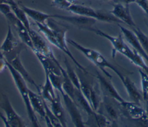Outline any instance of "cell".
Wrapping results in <instances>:
<instances>
[{"mask_svg": "<svg viewBox=\"0 0 148 127\" xmlns=\"http://www.w3.org/2000/svg\"><path fill=\"white\" fill-rule=\"evenodd\" d=\"M6 65L8 68L11 76L15 83V85L20 94L21 97L23 99L24 103L25 104L27 113L28 116V118L34 126H39V124L38 121V119L36 117L35 112L32 109L28 95V89L27 85V82L21 76V75L13 68V67L6 61Z\"/></svg>", "mask_w": 148, "mask_h": 127, "instance_id": "1", "label": "cell"}, {"mask_svg": "<svg viewBox=\"0 0 148 127\" xmlns=\"http://www.w3.org/2000/svg\"><path fill=\"white\" fill-rule=\"evenodd\" d=\"M87 30L93 32L97 35L108 40L112 44L114 51H117L121 54L129 59L132 63L133 62L138 53L128 46L124 42L121 34H120L117 36H113L98 29L94 28L92 27L89 28Z\"/></svg>", "mask_w": 148, "mask_h": 127, "instance_id": "2", "label": "cell"}, {"mask_svg": "<svg viewBox=\"0 0 148 127\" xmlns=\"http://www.w3.org/2000/svg\"><path fill=\"white\" fill-rule=\"evenodd\" d=\"M67 10L75 14L92 18L101 21L123 24L120 20L116 18L112 14L103 13L87 6L73 3L68 8Z\"/></svg>", "mask_w": 148, "mask_h": 127, "instance_id": "3", "label": "cell"}, {"mask_svg": "<svg viewBox=\"0 0 148 127\" xmlns=\"http://www.w3.org/2000/svg\"><path fill=\"white\" fill-rule=\"evenodd\" d=\"M51 18H49L46 21V24L47 25L52 29L56 39L57 40L58 46L57 48L60 49V50L62 51L68 57H69L71 60L73 61L74 64L83 73L87 74L88 73V72L86 70V69L82 65H80L76 59L73 57L71 53L70 52L67 46V43H66V39L65 37L66 29L65 28H61L58 25L56 24V23H54L53 21L51 20Z\"/></svg>", "mask_w": 148, "mask_h": 127, "instance_id": "4", "label": "cell"}, {"mask_svg": "<svg viewBox=\"0 0 148 127\" xmlns=\"http://www.w3.org/2000/svg\"><path fill=\"white\" fill-rule=\"evenodd\" d=\"M0 108L5 112V117L0 113V118L2 119L5 126L23 127L25 126L22 118L16 112L10 100L6 95L2 94V100L0 103Z\"/></svg>", "mask_w": 148, "mask_h": 127, "instance_id": "5", "label": "cell"}, {"mask_svg": "<svg viewBox=\"0 0 148 127\" xmlns=\"http://www.w3.org/2000/svg\"><path fill=\"white\" fill-rule=\"evenodd\" d=\"M5 17L7 19L8 24L14 27L22 42L32 50V44L31 38L28 29L15 16L12 12L6 14Z\"/></svg>", "mask_w": 148, "mask_h": 127, "instance_id": "6", "label": "cell"}, {"mask_svg": "<svg viewBox=\"0 0 148 127\" xmlns=\"http://www.w3.org/2000/svg\"><path fill=\"white\" fill-rule=\"evenodd\" d=\"M32 44V52L38 53L50 58L54 56L52 50L45 39L31 28L28 31Z\"/></svg>", "mask_w": 148, "mask_h": 127, "instance_id": "7", "label": "cell"}, {"mask_svg": "<svg viewBox=\"0 0 148 127\" xmlns=\"http://www.w3.org/2000/svg\"><path fill=\"white\" fill-rule=\"evenodd\" d=\"M53 18H58L64 21H65L68 23H69L77 27L78 28L82 29H88L89 28L92 27L93 25L95 23L96 20L80 15L76 16H64L60 14H53Z\"/></svg>", "mask_w": 148, "mask_h": 127, "instance_id": "8", "label": "cell"}, {"mask_svg": "<svg viewBox=\"0 0 148 127\" xmlns=\"http://www.w3.org/2000/svg\"><path fill=\"white\" fill-rule=\"evenodd\" d=\"M119 27L120 28L121 32L127 42L131 46L132 49L137 52L144 59H145L148 62V55L143 48L139 39L135 34V33L132 31L121 25L120 24H117Z\"/></svg>", "mask_w": 148, "mask_h": 127, "instance_id": "9", "label": "cell"}, {"mask_svg": "<svg viewBox=\"0 0 148 127\" xmlns=\"http://www.w3.org/2000/svg\"><path fill=\"white\" fill-rule=\"evenodd\" d=\"M61 95L62 96L65 105L74 125L75 126H84V122L83 121L82 115L76 103L64 92L61 94Z\"/></svg>", "mask_w": 148, "mask_h": 127, "instance_id": "10", "label": "cell"}, {"mask_svg": "<svg viewBox=\"0 0 148 127\" xmlns=\"http://www.w3.org/2000/svg\"><path fill=\"white\" fill-rule=\"evenodd\" d=\"M124 108L128 115L134 120H138L143 122H148V119L146 115L145 110L142 109L139 105L134 102L124 101L120 104Z\"/></svg>", "mask_w": 148, "mask_h": 127, "instance_id": "11", "label": "cell"}, {"mask_svg": "<svg viewBox=\"0 0 148 127\" xmlns=\"http://www.w3.org/2000/svg\"><path fill=\"white\" fill-rule=\"evenodd\" d=\"M110 13L120 20L123 24H127L131 28L136 26L131 15L129 6L115 4Z\"/></svg>", "mask_w": 148, "mask_h": 127, "instance_id": "12", "label": "cell"}, {"mask_svg": "<svg viewBox=\"0 0 148 127\" xmlns=\"http://www.w3.org/2000/svg\"><path fill=\"white\" fill-rule=\"evenodd\" d=\"M116 74L122 82L129 97L132 102L140 105V102L142 101V96L134 82L119 71Z\"/></svg>", "mask_w": 148, "mask_h": 127, "instance_id": "13", "label": "cell"}, {"mask_svg": "<svg viewBox=\"0 0 148 127\" xmlns=\"http://www.w3.org/2000/svg\"><path fill=\"white\" fill-rule=\"evenodd\" d=\"M8 62L9 64H10V65L13 67V68L21 75V76L24 79V80L27 83H28L34 86L35 88L37 89L38 94H39L40 86L37 85V84L35 82L32 77L29 75L27 70L25 69L20 59L19 54L16 55Z\"/></svg>", "mask_w": 148, "mask_h": 127, "instance_id": "14", "label": "cell"}, {"mask_svg": "<svg viewBox=\"0 0 148 127\" xmlns=\"http://www.w3.org/2000/svg\"><path fill=\"white\" fill-rule=\"evenodd\" d=\"M18 42L16 40L10 24H8V31L4 40L0 46V51L3 55H7L18 50Z\"/></svg>", "mask_w": 148, "mask_h": 127, "instance_id": "15", "label": "cell"}, {"mask_svg": "<svg viewBox=\"0 0 148 127\" xmlns=\"http://www.w3.org/2000/svg\"><path fill=\"white\" fill-rule=\"evenodd\" d=\"M97 78L99 81L101 88L104 90V92L108 94L109 96L114 99L116 102H119L120 104L125 101V100L119 95L113 85L109 80L106 79L105 77L101 75L99 72L97 73Z\"/></svg>", "mask_w": 148, "mask_h": 127, "instance_id": "16", "label": "cell"}, {"mask_svg": "<svg viewBox=\"0 0 148 127\" xmlns=\"http://www.w3.org/2000/svg\"><path fill=\"white\" fill-rule=\"evenodd\" d=\"M34 53L41 64L45 72L53 73L59 76L61 75L60 69L56 62V59H57L56 57L50 58L36 52Z\"/></svg>", "mask_w": 148, "mask_h": 127, "instance_id": "17", "label": "cell"}, {"mask_svg": "<svg viewBox=\"0 0 148 127\" xmlns=\"http://www.w3.org/2000/svg\"><path fill=\"white\" fill-rule=\"evenodd\" d=\"M18 5L24 12L26 15L35 21V23L46 24V21L48 19L53 18V14H48L42 12L29 8L24 5L21 2H18Z\"/></svg>", "mask_w": 148, "mask_h": 127, "instance_id": "18", "label": "cell"}, {"mask_svg": "<svg viewBox=\"0 0 148 127\" xmlns=\"http://www.w3.org/2000/svg\"><path fill=\"white\" fill-rule=\"evenodd\" d=\"M28 95L30 105L34 111L37 113L40 116L44 118L45 115V100L39 94H36L29 89H28Z\"/></svg>", "mask_w": 148, "mask_h": 127, "instance_id": "19", "label": "cell"}, {"mask_svg": "<svg viewBox=\"0 0 148 127\" xmlns=\"http://www.w3.org/2000/svg\"><path fill=\"white\" fill-rule=\"evenodd\" d=\"M50 103L51 106L50 109L54 115L59 120L62 126H66V122L65 117V113L61 102L59 94H57L56 98Z\"/></svg>", "mask_w": 148, "mask_h": 127, "instance_id": "20", "label": "cell"}, {"mask_svg": "<svg viewBox=\"0 0 148 127\" xmlns=\"http://www.w3.org/2000/svg\"><path fill=\"white\" fill-rule=\"evenodd\" d=\"M56 62L57 66H58V68H60L61 73V76L62 79V89L64 92L66 94H67L69 97H71L72 99L73 100L75 91L76 88L73 85L71 81L70 80L69 78L68 77L66 70L62 67V66L60 65V64L59 63V62L57 59H56Z\"/></svg>", "mask_w": 148, "mask_h": 127, "instance_id": "21", "label": "cell"}, {"mask_svg": "<svg viewBox=\"0 0 148 127\" xmlns=\"http://www.w3.org/2000/svg\"><path fill=\"white\" fill-rule=\"evenodd\" d=\"M39 94L44 100L49 102H51L56 96V94L54 92V88L53 86L47 73H45V81L44 84L40 86Z\"/></svg>", "mask_w": 148, "mask_h": 127, "instance_id": "22", "label": "cell"}, {"mask_svg": "<svg viewBox=\"0 0 148 127\" xmlns=\"http://www.w3.org/2000/svg\"><path fill=\"white\" fill-rule=\"evenodd\" d=\"M73 100L76 103L77 106H80L86 112L89 117L91 118L93 116L95 111H94L92 109L88 102L83 95L81 91L77 89L76 88L75 89V91Z\"/></svg>", "mask_w": 148, "mask_h": 127, "instance_id": "23", "label": "cell"}, {"mask_svg": "<svg viewBox=\"0 0 148 127\" xmlns=\"http://www.w3.org/2000/svg\"><path fill=\"white\" fill-rule=\"evenodd\" d=\"M101 104H102L103 109L105 111L107 115H108V117H109L110 119H111L113 121L117 120L119 118V113L116 107L110 102L108 98V96H103V98L102 99Z\"/></svg>", "mask_w": 148, "mask_h": 127, "instance_id": "24", "label": "cell"}, {"mask_svg": "<svg viewBox=\"0 0 148 127\" xmlns=\"http://www.w3.org/2000/svg\"><path fill=\"white\" fill-rule=\"evenodd\" d=\"M44 106L45 110V115L44 119L46 121V125L47 126H54V127H60L62 126L59 120L56 117L51 109L48 107L46 104V101H44Z\"/></svg>", "mask_w": 148, "mask_h": 127, "instance_id": "25", "label": "cell"}, {"mask_svg": "<svg viewBox=\"0 0 148 127\" xmlns=\"http://www.w3.org/2000/svg\"><path fill=\"white\" fill-rule=\"evenodd\" d=\"M64 63H65V65L66 67L65 70L66 72L68 77L69 78L70 80L72 83L73 85L75 87V88H76L77 89L80 91V77L77 75V74L76 73L75 70L72 69L70 64L69 63V62L68 61V60L66 59V58H65Z\"/></svg>", "mask_w": 148, "mask_h": 127, "instance_id": "26", "label": "cell"}, {"mask_svg": "<svg viewBox=\"0 0 148 127\" xmlns=\"http://www.w3.org/2000/svg\"><path fill=\"white\" fill-rule=\"evenodd\" d=\"M132 31L135 33L139 39L143 48L148 55V38L147 36L137 27L131 28Z\"/></svg>", "mask_w": 148, "mask_h": 127, "instance_id": "27", "label": "cell"}, {"mask_svg": "<svg viewBox=\"0 0 148 127\" xmlns=\"http://www.w3.org/2000/svg\"><path fill=\"white\" fill-rule=\"evenodd\" d=\"M139 73L140 76L142 98L145 101H146L148 100V75L144 70L140 69H139Z\"/></svg>", "mask_w": 148, "mask_h": 127, "instance_id": "28", "label": "cell"}, {"mask_svg": "<svg viewBox=\"0 0 148 127\" xmlns=\"http://www.w3.org/2000/svg\"><path fill=\"white\" fill-rule=\"evenodd\" d=\"M91 118L95 122L98 126H107L110 124V119L98 111H95Z\"/></svg>", "mask_w": 148, "mask_h": 127, "instance_id": "29", "label": "cell"}, {"mask_svg": "<svg viewBox=\"0 0 148 127\" xmlns=\"http://www.w3.org/2000/svg\"><path fill=\"white\" fill-rule=\"evenodd\" d=\"M146 14L148 17V1L147 0H135V2Z\"/></svg>", "mask_w": 148, "mask_h": 127, "instance_id": "30", "label": "cell"}, {"mask_svg": "<svg viewBox=\"0 0 148 127\" xmlns=\"http://www.w3.org/2000/svg\"><path fill=\"white\" fill-rule=\"evenodd\" d=\"M12 12L11 8L8 3H1L0 4V12L4 16Z\"/></svg>", "mask_w": 148, "mask_h": 127, "instance_id": "31", "label": "cell"}, {"mask_svg": "<svg viewBox=\"0 0 148 127\" xmlns=\"http://www.w3.org/2000/svg\"><path fill=\"white\" fill-rule=\"evenodd\" d=\"M114 4H121L129 6L130 4L135 3V0H112Z\"/></svg>", "mask_w": 148, "mask_h": 127, "instance_id": "32", "label": "cell"}, {"mask_svg": "<svg viewBox=\"0 0 148 127\" xmlns=\"http://www.w3.org/2000/svg\"><path fill=\"white\" fill-rule=\"evenodd\" d=\"M6 68H7L6 60L3 54L0 55V73H2Z\"/></svg>", "mask_w": 148, "mask_h": 127, "instance_id": "33", "label": "cell"}, {"mask_svg": "<svg viewBox=\"0 0 148 127\" xmlns=\"http://www.w3.org/2000/svg\"><path fill=\"white\" fill-rule=\"evenodd\" d=\"M145 103H146V109H145L146 115L147 118L148 119V100L145 101Z\"/></svg>", "mask_w": 148, "mask_h": 127, "instance_id": "34", "label": "cell"}, {"mask_svg": "<svg viewBox=\"0 0 148 127\" xmlns=\"http://www.w3.org/2000/svg\"><path fill=\"white\" fill-rule=\"evenodd\" d=\"M1 3H8V2L6 0H0V4Z\"/></svg>", "mask_w": 148, "mask_h": 127, "instance_id": "35", "label": "cell"}, {"mask_svg": "<svg viewBox=\"0 0 148 127\" xmlns=\"http://www.w3.org/2000/svg\"><path fill=\"white\" fill-rule=\"evenodd\" d=\"M144 71L145 72V73L148 75V66L146 67V68L144 70Z\"/></svg>", "mask_w": 148, "mask_h": 127, "instance_id": "36", "label": "cell"}, {"mask_svg": "<svg viewBox=\"0 0 148 127\" xmlns=\"http://www.w3.org/2000/svg\"><path fill=\"white\" fill-rule=\"evenodd\" d=\"M2 54H2V53L0 51V55H2Z\"/></svg>", "mask_w": 148, "mask_h": 127, "instance_id": "37", "label": "cell"}, {"mask_svg": "<svg viewBox=\"0 0 148 127\" xmlns=\"http://www.w3.org/2000/svg\"><path fill=\"white\" fill-rule=\"evenodd\" d=\"M104 1H112V0H104Z\"/></svg>", "mask_w": 148, "mask_h": 127, "instance_id": "38", "label": "cell"}]
</instances>
